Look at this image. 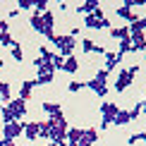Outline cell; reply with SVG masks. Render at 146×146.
<instances>
[{
    "label": "cell",
    "instance_id": "6da1fadb",
    "mask_svg": "<svg viewBox=\"0 0 146 146\" xmlns=\"http://www.w3.org/2000/svg\"><path fill=\"white\" fill-rule=\"evenodd\" d=\"M141 72V65H129V67H117V77H115V84L113 89L117 91V94H122L127 86H132V82H134V77Z\"/></svg>",
    "mask_w": 146,
    "mask_h": 146
},
{
    "label": "cell",
    "instance_id": "7a4b0ae2",
    "mask_svg": "<svg viewBox=\"0 0 146 146\" xmlns=\"http://www.w3.org/2000/svg\"><path fill=\"white\" fill-rule=\"evenodd\" d=\"M86 86L94 91L98 98H106V96H108V72H106V70H98V72L94 74V79L86 82Z\"/></svg>",
    "mask_w": 146,
    "mask_h": 146
},
{
    "label": "cell",
    "instance_id": "3957f363",
    "mask_svg": "<svg viewBox=\"0 0 146 146\" xmlns=\"http://www.w3.org/2000/svg\"><path fill=\"white\" fill-rule=\"evenodd\" d=\"M50 41L60 48V53H58V55H62V58H70L72 53H74V48H77V38H72L70 34H67V36H62V34L58 36V34H55Z\"/></svg>",
    "mask_w": 146,
    "mask_h": 146
},
{
    "label": "cell",
    "instance_id": "277c9868",
    "mask_svg": "<svg viewBox=\"0 0 146 146\" xmlns=\"http://www.w3.org/2000/svg\"><path fill=\"white\" fill-rule=\"evenodd\" d=\"M84 27H86V29H113V24H110V19H106L103 10L98 7L94 15H86V17H84Z\"/></svg>",
    "mask_w": 146,
    "mask_h": 146
},
{
    "label": "cell",
    "instance_id": "5b68a950",
    "mask_svg": "<svg viewBox=\"0 0 146 146\" xmlns=\"http://www.w3.org/2000/svg\"><path fill=\"white\" fill-rule=\"evenodd\" d=\"M98 110H101V129H108V127H113V117L117 115L120 106H117V103L106 101L103 106H98Z\"/></svg>",
    "mask_w": 146,
    "mask_h": 146
},
{
    "label": "cell",
    "instance_id": "8992f818",
    "mask_svg": "<svg viewBox=\"0 0 146 146\" xmlns=\"http://www.w3.org/2000/svg\"><path fill=\"white\" fill-rule=\"evenodd\" d=\"M7 110L12 113L15 122H22V117L27 115V101H22V98H15V101H10V103H7Z\"/></svg>",
    "mask_w": 146,
    "mask_h": 146
},
{
    "label": "cell",
    "instance_id": "52a82bcc",
    "mask_svg": "<svg viewBox=\"0 0 146 146\" xmlns=\"http://www.w3.org/2000/svg\"><path fill=\"white\" fill-rule=\"evenodd\" d=\"M22 132H24V122H7V125H3V139H12V141H15L17 137H22Z\"/></svg>",
    "mask_w": 146,
    "mask_h": 146
},
{
    "label": "cell",
    "instance_id": "ba28073f",
    "mask_svg": "<svg viewBox=\"0 0 146 146\" xmlns=\"http://www.w3.org/2000/svg\"><path fill=\"white\" fill-rule=\"evenodd\" d=\"M134 0H127V3H122V5H117V10H115V15H117V17H122V19H127V22H134L137 19V15H134V12H132V7H134Z\"/></svg>",
    "mask_w": 146,
    "mask_h": 146
},
{
    "label": "cell",
    "instance_id": "9c48e42d",
    "mask_svg": "<svg viewBox=\"0 0 146 146\" xmlns=\"http://www.w3.org/2000/svg\"><path fill=\"white\" fill-rule=\"evenodd\" d=\"M120 60H122L120 53H108V50H106V67H103V70H106L108 74L115 72V70H117V65H120Z\"/></svg>",
    "mask_w": 146,
    "mask_h": 146
},
{
    "label": "cell",
    "instance_id": "30bf717a",
    "mask_svg": "<svg viewBox=\"0 0 146 146\" xmlns=\"http://www.w3.org/2000/svg\"><path fill=\"white\" fill-rule=\"evenodd\" d=\"M82 50H84V53H89V55H94V53H98V55H106V48L98 46V43H94V41H89V38H84V41H82Z\"/></svg>",
    "mask_w": 146,
    "mask_h": 146
},
{
    "label": "cell",
    "instance_id": "8fae6325",
    "mask_svg": "<svg viewBox=\"0 0 146 146\" xmlns=\"http://www.w3.org/2000/svg\"><path fill=\"white\" fill-rule=\"evenodd\" d=\"M34 67H36V74H55V70H53V65L48 62V60L36 58L34 60Z\"/></svg>",
    "mask_w": 146,
    "mask_h": 146
},
{
    "label": "cell",
    "instance_id": "7c38bea8",
    "mask_svg": "<svg viewBox=\"0 0 146 146\" xmlns=\"http://www.w3.org/2000/svg\"><path fill=\"white\" fill-rule=\"evenodd\" d=\"M34 86H36V79H27V82H22V86H19V96H17V98L29 101V96H31Z\"/></svg>",
    "mask_w": 146,
    "mask_h": 146
},
{
    "label": "cell",
    "instance_id": "4fadbf2b",
    "mask_svg": "<svg viewBox=\"0 0 146 146\" xmlns=\"http://www.w3.org/2000/svg\"><path fill=\"white\" fill-rule=\"evenodd\" d=\"M98 7H101L98 0H89V3H79L77 5V12H79V15H94Z\"/></svg>",
    "mask_w": 146,
    "mask_h": 146
},
{
    "label": "cell",
    "instance_id": "5bb4252c",
    "mask_svg": "<svg viewBox=\"0 0 146 146\" xmlns=\"http://www.w3.org/2000/svg\"><path fill=\"white\" fill-rule=\"evenodd\" d=\"M24 137L29 139V141H36L38 139V122H24Z\"/></svg>",
    "mask_w": 146,
    "mask_h": 146
},
{
    "label": "cell",
    "instance_id": "9a60e30c",
    "mask_svg": "<svg viewBox=\"0 0 146 146\" xmlns=\"http://www.w3.org/2000/svg\"><path fill=\"white\" fill-rule=\"evenodd\" d=\"M129 122H132V120H129V113H127L125 108H120L117 115L113 117V125H115V127H125V125H129Z\"/></svg>",
    "mask_w": 146,
    "mask_h": 146
},
{
    "label": "cell",
    "instance_id": "2e32d148",
    "mask_svg": "<svg viewBox=\"0 0 146 146\" xmlns=\"http://www.w3.org/2000/svg\"><path fill=\"white\" fill-rule=\"evenodd\" d=\"M82 134H84L82 127H67V137H65V141H67V144H77L79 139H82Z\"/></svg>",
    "mask_w": 146,
    "mask_h": 146
},
{
    "label": "cell",
    "instance_id": "e0dca14e",
    "mask_svg": "<svg viewBox=\"0 0 146 146\" xmlns=\"http://www.w3.org/2000/svg\"><path fill=\"white\" fill-rule=\"evenodd\" d=\"M79 70V60L74 55H70V58H65V65H62V72H70V74H74V72Z\"/></svg>",
    "mask_w": 146,
    "mask_h": 146
},
{
    "label": "cell",
    "instance_id": "ac0fdd59",
    "mask_svg": "<svg viewBox=\"0 0 146 146\" xmlns=\"http://www.w3.org/2000/svg\"><path fill=\"white\" fill-rule=\"evenodd\" d=\"M41 108H43V110L48 113V117H55V115H62V108H60L58 103H50V101H46Z\"/></svg>",
    "mask_w": 146,
    "mask_h": 146
},
{
    "label": "cell",
    "instance_id": "d6986e66",
    "mask_svg": "<svg viewBox=\"0 0 146 146\" xmlns=\"http://www.w3.org/2000/svg\"><path fill=\"white\" fill-rule=\"evenodd\" d=\"M10 50H12V58H15V62H24V50H22V43H19V41H12Z\"/></svg>",
    "mask_w": 146,
    "mask_h": 146
},
{
    "label": "cell",
    "instance_id": "ffe728a7",
    "mask_svg": "<svg viewBox=\"0 0 146 146\" xmlns=\"http://www.w3.org/2000/svg\"><path fill=\"white\" fill-rule=\"evenodd\" d=\"M110 38H115V41H125V38H129V31H127V27L110 29Z\"/></svg>",
    "mask_w": 146,
    "mask_h": 146
},
{
    "label": "cell",
    "instance_id": "44dd1931",
    "mask_svg": "<svg viewBox=\"0 0 146 146\" xmlns=\"http://www.w3.org/2000/svg\"><path fill=\"white\" fill-rule=\"evenodd\" d=\"M82 139H86L89 144H96V141H98V129H96V127H86L84 134H82Z\"/></svg>",
    "mask_w": 146,
    "mask_h": 146
},
{
    "label": "cell",
    "instance_id": "7402d4cb",
    "mask_svg": "<svg viewBox=\"0 0 146 146\" xmlns=\"http://www.w3.org/2000/svg\"><path fill=\"white\" fill-rule=\"evenodd\" d=\"M29 24H31V29H34L36 34H43V36H46V29H43V22H41V17L31 15V19H29Z\"/></svg>",
    "mask_w": 146,
    "mask_h": 146
},
{
    "label": "cell",
    "instance_id": "603a6c76",
    "mask_svg": "<svg viewBox=\"0 0 146 146\" xmlns=\"http://www.w3.org/2000/svg\"><path fill=\"white\" fill-rule=\"evenodd\" d=\"M38 139H48L50 141V125H48V120L38 122Z\"/></svg>",
    "mask_w": 146,
    "mask_h": 146
},
{
    "label": "cell",
    "instance_id": "cb8c5ba5",
    "mask_svg": "<svg viewBox=\"0 0 146 146\" xmlns=\"http://www.w3.org/2000/svg\"><path fill=\"white\" fill-rule=\"evenodd\" d=\"M0 98H3L5 106L10 103V84H7V82H3V79H0Z\"/></svg>",
    "mask_w": 146,
    "mask_h": 146
},
{
    "label": "cell",
    "instance_id": "d4e9b609",
    "mask_svg": "<svg viewBox=\"0 0 146 146\" xmlns=\"http://www.w3.org/2000/svg\"><path fill=\"white\" fill-rule=\"evenodd\" d=\"M50 65H53V70H62V65H65V58L62 55H58V53H53V58H50Z\"/></svg>",
    "mask_w": 146,
    "mask_h": 146
},
{
    "label": "cell",
    "instance_id": "484cf974",
    "mask_svg": "<svg viewBox=\"0 0 146 146\" xmlns=\"http://www.w3.org/2000/svg\"><path fill=\"white\" fill-rule=\"evenodd\" d=\"M82 89H86V82H77V79H74V82L67 84V91H70V94H77V91H82Z\"/></svg>",
    "mask_w": 146,
    "mask_h": 146
},
{
    "label": "cell",
    "instance_id": "4316f807",
    "mask_svg": "<svg viewBox=\"0 0 146 146\" xmlns=\"http://www.w3.org/2000/svg\"><path fill=\"white\" fill-rule=\"evenodd\" d=\"M127 113H129V120H137V117H139V115H141V113H144V101H139V103H137V106H134V108H132V110H127Z\"/></svg>",
    "mask_w": 146,
    "mask_h": 146
},
{
    "label": "cell",
    "instance_id": "83f0119b",
    "mask_svg": "<svg viewBox=\"0 0 146 146\" xmlns=\"http://www.w3.org/2000/svg\"><path fill=\"white\" fill-rule=\"evenodd\" d=\"M46 10H48V3H46V0H38V3H34V15H36V17H41Z\"/></svg>",
    "mask_w": 146,
    "mask_h": 146
},
{
    "label": "cell",
    "instance_id": "f1b7e54d",
    "mask_svg": "<svg viewBox=\"0 0 146 146\" xmlns=\"http://www.w3.org/2000/svg\"><path fill=\"white\" fill-rule=\"evenodd\" d=\"M0 117H3V125H7V122H15V117H12V113L7 110V106H3V110H0Z\"/></svg>",
    "mask_w": 146,
    "mask_h": 146
},
{
    "label": "cell",
    "instance_id": "f546056e",
    "mask_svg": "<svg viewBox=\"0 0 146 146\" xmlns=\"http://www.w3.org/2000/svg\"><path fill=\"white\" fill-rule=\"evenodd\" d=\"M117 53H120V55H125V53H132V43H129V38L120 41V48H117Z\"/></svg>",
    "mask_w": 146,
    "mask_h": 146
},
{
    "label": "cell",
    "instance_id": "4dcf8cb0",
    "mask_svg": "<svg viewBox=\"0 0 146 146\" xmlns=\"http://www.w3.org/2000/svg\"><path fill=\"white\" fill-rule=\"evenodd\" d=\"M12 41H15V38H12L10 34H3V36H0V46H3V48H10Z\"/></svg>",
    "mask_w": 146,
    "mask_h": 146
},
{
    "label": "cell",
    "instance_id": "1f68e13d",
    "mask_svg": "<svg viewBox=\"0 0 146 146\" xmlns=\"http://www.w3.org/2000/svg\"><path fill=\"white\" fill-rule=\"evenodd\" d=\"M137 141H144V132H139V134H132L129 139H127V144H129V146H137Z\"/></svg>",
    "mask_w": 146,
    "mask_h": 146
},
{
    "label": "cell",
    "instance_id": "d6a6232c",
    "mask_svg": "<svg viewBox=\"0 0 146 146\" xmlns=\"http://www.w3.org/2000/svg\"><path fill=\"white\" fill-rule=\"evenodd\" d=\"M31 7H34L31 0H19V3H17V10H31Z\"/></svg>",
    "mask_w": 146,
    "mask_h": 146
},
{
    "label": "cell",
    "instance_id": "836d02e7",
    "mask_svg": "<svg viewBox=\"0 0 146 146\" xmlns=\"http://www.w3.org/2000/svg\"><path fill=\"white\" fill-rule=\"evenodd\" d=\"M3 34H10V24L5 19H0V36H3Z\"/></svg>",
    "mask_w": 146,
    "mask_h": 146
},
{
    "label": "cell",
    "instance_id": "e575fe53",
    "mask_svg": "<svg viewBox=\"0 0 146 146\" xmlns=\"http://www.w3.org/2000/svg\"><path fill=\"white\" fill-rule=\"evenodd\" d=\"M0 146H17L12 139H0Z\"/></svg>",
    "mask_w": 146,
    "mask_h": 146
},
{
    "label": "cell",
    "instance_id": "d590c367",
    "mask_svg": "<svg viewBox=\"0 0 146 146\" xmlns=\"http://www.w3.org/2000/svg\"><path fill=\"white\" fill-rule=\"evenodd\" d=\"M3 67H5V62H3V60H0V70H3Z\"/></svg>",
    "mask_w": 146,
    "mask_h": 146
},
{
    "label": "cell",
    "instance_id": "8d00e7d4",
    "mask_svg": "<svg viewBox=\"0 0 146 146\" xmlns=\"http://www.w3.org/2000/svg\"><path fill=\"white\" fill-rule=\"evenodd\" d=\"M0 110H3V98H0Z\"/></svg>",
    "mask_w": 146,
    "mask_h": 146
}]
</instances>
